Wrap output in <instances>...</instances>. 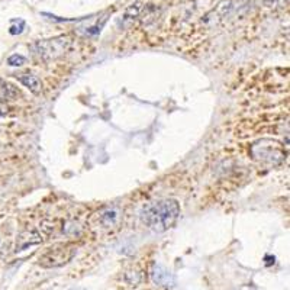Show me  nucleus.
Here are the masks:
<instances>
[{
	"label": "nucleus",
	"instance_id": "0eeeda50",
	"mask_svg": "<svg viewBox=\"0 0 290 290\" xmlns=\"http://www.w3.org/2000/svg\"><path fill=\"white\" fill-rule=\"evenodd\" d=\"M16 79L23 84L25 87H28L34 94H40L41 93V80L37 76H34V74H19V76H16Z\"/></svg>",
	"mask_w": 290,
	"mask_h": 290
},
{
	"label": "nucleus",
	"instance_id": "f257e3e1",
	"mask_svg": "<svg viewBox=\"0 0 290 290\" xmlns=\"http://www.w3.org/2000/svg\"><path fill=\"white\" fill-rule=\"evenodd\" d=\"M180 216V205L174 199H163L145 205L141 210L142 222L154 232H166Z\"/></svg>",
	"mask_w": 290,
	"mask_h": 290
},
{
	"label": "nucleus",
	"instance_id": "4468645a",
	"mask_svg": "<svg viewBox=\"0 0 290 290\" xmlns=\"http://www.w3.org/2000/svg\"><path fill=\"white\" fill-rule=\"evenodd\" d=\"M279 1H280V6L282 7H286L289 4V0H279Z\"/></svg>",
	"mask_w": 290,
	"mask_h": 290
},
{
	"label": "nucleus",
	"instance_id": "423d86ee",
	"mask_svg": "<svg viewBox=\"0 0 290 290\" xmlns=\"http://www.w3.org/2000/svg\"><path fill=\"white\" fill-rule=\"evenodd\" d=\"M42 241V237L35 232V231H28L25 234H22L19 238H18V244H16V251H23L28 247H32V245H37Z\"/></svg>",
	"mask_w": 290,
	"mask_h": 290
},
{
	"label": "nucleus",
	"instance_id": "20e7f679",
	"mask_svg": "<svg viewBox=\"0 0 290 290\" xmlns=\"http://www.w3.org/2000/svg\"><path fill=\"white\" fill-rule=\"evenodd\" d=\"M76 254V249L70 245H64V244H60V245H55L52 248H49L41 258H40V264L42 267H60L66 263H68Z\"/></svg>",
	"mask_w": 290,
	"mask_h": 290
},
{
	"label": "nucleus",
	"instance_id": "1a4fd4ad",
	"mask_svg": "<svg viewBox=\"0 0 290 290\" xmlns=\"http://www.w3.org/2000/svg\"><path fill=\"white\" fill-rule=\"evenodd\" d=\"M26 63V58L23 55H19V54H13L7 58V64L12 66V67H21Z\"/></svg>",
	"mask_w": 290,
	"mask_h": 290
},
{
	"label": "nucleus",
	"instance_id": "9b49d317",
	"mask_svg": "<svg viewBox=\"0 0 290 290\" xmlns=\"http://www.w3.org/2000/svg\"><path fill=\"white\" fill-rule=\"evenodd\" d=\"M141 9H142V4H141V3L132 4V6L126 10V18H129V16H138V13L141 12Z\"/></svg>",
	"mask_w": 290,
	"mask_h": 290
},
{
	"label": "nucleus",
	"instance_id": "9d476101",
	"mask_svg": "<svg viewBox=\"0 0 290 290\" xmlns=\"http://www.w3.org/2000/svg\"><path fill=\"white\" fill-rule=\"evenodd\" d=\"M116 221V212L115 210H106L103 215H102V222L103 225L109 226V225H113Z\"/></svg>",
	"mask_w": 290,
	"mask_h": 290
},
{
	"label": "nucleus",
	"instance_id": "7ed1b4c3",
	"mask_svg": "<svg viewBox=\"0 0 290 290\" xmlns=\"http://www.w3.org/2000/svg\"><path fill=\"white\" fill-rule=\"evenodd\" d=\"M252 156L263 163L268 164H279L285 158V153L280 145L274 141H260L252 145Z\"/></svg>",
	"mask_w": 290,
	"mask_h": 290
},
{
	"label": "nucleus",
	"instance_id": "f8f14e48",
	"mask_svg": "<svg viewBox=\"0 0 290 290\" xmlns=\"http://www.w3.org/2000/svg\"><path fill=\"white\" fill-rule=\"evenodd\" d=\"M23 28H25V22H23V21H21L19 26H12L9 32H10L12 35H16V34H21V32L23 31Z\"/></svg>",
	"mask_w": 290,
	"mask_h": 290
},
{
	"label": "nucleus",
	"instance_id": "39448f33",
	"mask_svg": "<svg viewBox=\"0 0 290 290\" xmlns=\"http://www.w3.org/2000/svg\"><path fill=\"white\" fill-rule=\"evenodd\" d=\"M151 280L156 286L160 288H173L176 285V279L171 274L170 270H167L164 266L161 264H154L153 270H151Z\"/></svg>",
	"mask_w": 290,
	"mask_h": 290
},
{
	"label": "nucleus",
	"instance_id": "f03ea898",
	"mask_svg": "<svg viewBox=\"0 0 290 290\" xmlns=\"http://www.w3.org/2000/svg\"><path fill=\"white\" fill-rule=\"evenodd\" d=\"M70 45H71V41L68 37H57L52 40L35 42L32 45V51L40 58L49 61V60H55V58L61 57L63 54H66L67 49L70 48Z\"/></svg>",
	"mask_w": 290,
	"mask_h": 290
},
{
	"label": "nucleus",
	"instance_id": "ddd939ff",
	"mask_svg": "<svg viewBox=\"0 0 290 290\" xmlns=\"http://www.w3.org/2000/svg\"><path fill=\"white\" fill-rule=\"evenodd\" d=\"M7 112H9V108H7V106L0 100V116H4Z\"/></svg>",
	"mask_w": 290,
	"mask_h": 290
},
{
	"label": "nucleus",
	"instance_id": "6e6552de",
	"mask_svg": "<svg viewBox=\"0 0 290 290\" xmlns=\"http://www.w3.org/2000/svg\"><path fill=\"white\" fill-rule=\"evenodd\" d=\"M0 96L3 99H9V100H13L15 97L19 96V90L9 83H4V82H0Z\"/></svg>",
	"mask_w": 290,
	"mask_h": 290
}]
</instances>
